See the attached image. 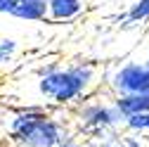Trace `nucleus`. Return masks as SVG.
<instances>
[{
    "instance_id": "obj_11",
    "label": "nucleus",
    "mask_w": 149,
    "mask_h": 147,
    "mask_svg": "<svg viewBox=\"0 0 149 147\" xmlns=\"http://www.w3.org/2000/svg\"><path fill=\"white\" fill-rule=\"evenodd\" d=\"M121 145L123 147H147L142 135H133V133H121Z\"/></svg>"
},
{
    "instance_id": "obj_15",
    "label": "nucleus",
    "mask_w": 149,
    "mask_h": 147,
    "mask_svg": "<svg viewBox=\"0 0 149 147\" xmlns=\"http://www.w3.org/2000/svg\"><path fill=\"white\" fill-rule=\"evenodd\" d=\"M142 64H144V69H147V71H149V55H147V57H144V60H142Z\"/></svg>"
},
{
    "instance_id": "obj_5",
    "label": "nucleus",
    "mask_w": 149,
    "mask_h": 147,
    "mask_svg": "<svg viewBox=\"0 0 149 147\" xmlns=\"http://www.w3.org/2000/svg\"><path fill=\"white\" fill-rule=\"evenodd\" d=\"M85 10H88L85 0H47V22L69 24L81 19Z\"/></svg>"
},
{
    "instance_id": "obj_7",
    "label": "nucleus",
    "mask_w": 149,
    "mask_h": 147,
    "mask_svg": "<svg viewBox=\"0 0 149 147\" xmlns=\"http://www.w3.org/2000/svg\"><path fill=\"white\" fill-rule=\"evenodd\" d=\"M116 104V109L125 116H140L149 112V93H137V95H118V97H111Z\"/></svg>"
},
{
    "instance_id": "obj_16",
    "label": "nucleus",
    "mask_w": 149,
    "mask_h": 147,
    "mask_svg": "<svg viewBox=\"0 0 149 147\" xmlns=\"http://www.w3.org/2000/svg\"><path fill=\"white\" fill-rule=\"evenodd\" d=\"M142 140H144V142H147V145H149V135H142Z\"/></svg>"
},
{
    "instance_id": "obj_4",
    "label": "nucleus",
    "mask_w": 149,
    "mask_h": 147,
    "mask_svg": "<svg viewBox=\"0 0 149 147\" xmlns=\"http://www.w3.org/2000/svg\"><path fill=\"white\" fill-rule=\"evenodd\" d=\"M102 85H104V90L111 97L149 93V71L144 69L142 62L128 60V62H121L116 66H111L104 74Z\"/></svg>"
},
{
    "instance_id": "obj_6",
    "label": "nucleus",
    "mask_w": 149,
    "mask_h": 147,
    "mask_svg": "<svg viewBox=\"0 0 149 147\" xmlns=\"http://www.w3.org/2000/svg\"><path fill=\"white\" fill-rule=\"evenodd\" d=\"M22 22H45L47 19V0H17L12 14Z\"/></svg>"
},
{
    "instance_id": "obj_8",
    "label": "nucleus",
    "mask_w": 149,
    "mask_h": 147,
    "mask_svg": "<svg viewBox=\"0 0 149 147\" xmlns=\"http://www.w3.org/2000/svg\"><path fill=\"white\" fill-rule=\"evenodd\" d=\"M125 24H144L149 22V0H133L125 10Z\"/></svg>"
},
{
    "instance_id": "obj_13",
    "label": "nucleus",
    "mask_w": 149,
    "mask_h": 147,
    "mask_svg": "<svg viewBox=\"0 0 149 147\" xmlns=\"http://www.w3.org/2000/svg\"><path fill=\"white\" fill-rule=\"evenodd\" d=\"M59 147H92V142H90V140H81L76 133H73V135H69Z\"/></svg>"
},
{
    "instance_id": "obj_10",
    "label": "nucleus",
    "mask_w": 149,
    "mask_h": 147,
    "mask_svg": "<svg viewBox=\"0 0 149 147\" xmlns=\"http://www.w3.org/2000/svg\"><path fill=\"white\" fill-rule=\"evenodd\" d=\"M17 52H19V45L14 38H0V64L12 62Z\"/></svg>"
},
{
    "instance_id": "obj_2",
    "label": "nucleus",
    "mask_w": 149,
    "mask_h": 147,
    "mask_svg": "<svg viewBox=\"0 0 149 147\" xmlns=\"http://www.w3.org/2000/svg\"><path fill=\"white\" fill-rule=\"evenodd\" d=\"M100 85V69L92 62H66L54 71L38 76L36 90L43 104L54 109H71L90 97Z\"/></svg>"
},
{
    "instance_id": "obj_9",
    "label": "nucleus",
    "mask_w": 149,
    "mask_h": 147,
    "mask_svg": "<svg viewBox=\"0 0 149 147\" xmlns=\"http://www.w3.org/2000/svg\"><path fill=\"white\" fill-rule=\"evenodd\" d=\"M123 133H133V135H149V112L140 116H130L123 123Z\"/></svg>"
},
{
    "instance_id": "obj_3",
    "label": "nucleus",
    "mask_w": 149,
    "mask_h": 147,
    "mask_svg": "<svg viewBox=\"0 0 149 147\" xmlns=\"http://www.w3.org/2000/svg\"><path fill=\"white\" fill-rule=\"evenodd\" d=\"M69 123H71V131L78 138L83 135L90 142H97L109 135L123 133L125 116L116 109L109 93H107V97L92 93L81 104L69 109Z\"/></svg>"
},
{
    "instance_id": "obj_12",
    "label": "nucleus",
    "mask_w": 149,
    "mask_h": 147,
    "mask_svg": "<svg viewBox=\"0 0 149 147\" xmlns=\"http://www.w3.org/2000/svg\"><path fill=\"white\" fill-rule=\"evenodd\" d=\"M92 147H123V145H121V133H116V135H109V138L97 140V142H92Z\"/></svg>"
},
{
    "instance_id": "obj_17",
    "label": "nucleus",
    "mask_w": 149,
    "mask_h": 147,
    "mask_svg": "<svg viewBox=\"0 0 149 147\" xmlns=\"http://www.w3.org/2000/svg\"><path fill=\"white\" fill-rule=\"evenodd\" d=\"M0 147H3V142H0Z\"/></svg>"
},
{
    "instance_id": "obj_1",
    "label": "nucleus",
    "mask_w": 149,
    "mask_h": 147,
    "mask_svg": "<svg viewBox=\"0 0 149 147\" xmlns=\"http://www.w3.org/2000/svg\"><path fill=\"white\" fill-rule=\"evenodd\" d=\"M69 135V119H59L47 104H22L7 119V142L14 147H59Z\"/></svg>"
},
{
    "instance_id": "obj_14",
    "label": "nucleus",
    "mask_w": 149,
    "mask_h": 147,
    "mask_svg": "<svg viewBox=\"0 0 149 147\" xmlns=\"http://www.w3.org/2000/svg\"><path fill=\"white\" fill-rule=\"evenodd\" d=\"M17 0H0V14H12Z\"/></svg>"
}]
</instances>
